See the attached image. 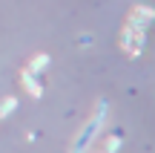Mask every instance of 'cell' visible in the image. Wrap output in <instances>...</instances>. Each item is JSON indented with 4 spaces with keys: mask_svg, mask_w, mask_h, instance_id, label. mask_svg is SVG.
Masks as SVG:
<instances>
[{
    "mask_svg": "<svg viewBox=\"0 0 155 153\" xmlns=\"http://www.w3.org/2000/svg\"><path fill=\"white\" fill-rule=\"evenodd\" d=\"M46 61H49L46 55H38V58L32 61V69H35V72H38V69H43V67H46Z\"/></svg>",
    "mask_w": 155,
    "mask_h": 153,
    "instance_id": "6da1fadb",
    "label": "cell"
}]
</instances>
